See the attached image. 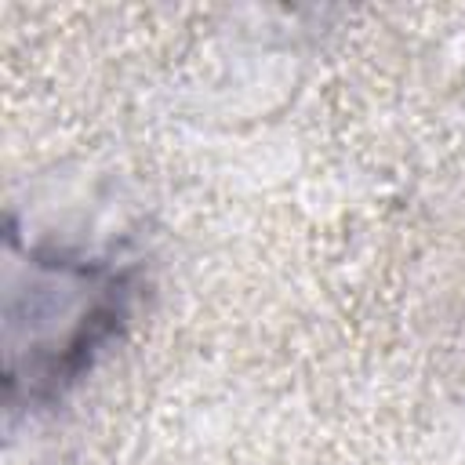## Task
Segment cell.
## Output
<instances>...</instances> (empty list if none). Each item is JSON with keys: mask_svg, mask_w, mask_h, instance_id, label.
<instances>
[{"mask_svg": "<svg viewBox=\"0 0 465 465\" xmlns=\"http://www.w3.org/2000/svg\"><path fill=\"white\" fill-rule=\"evenodd\" d=\"M131 272L62 251L29 254V334L7 345V389H29V400L54 396L76 381L98 349L120 334L131 309Z\"/></svg>", "mask_w": 465, "mask_h": 465, "instance_id": "cell-1", "label": "cell"}]
</instances>
